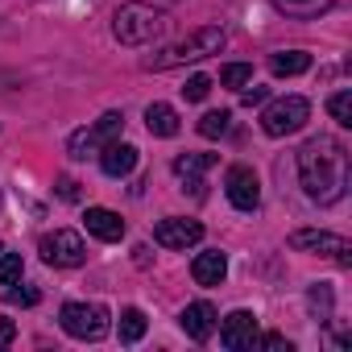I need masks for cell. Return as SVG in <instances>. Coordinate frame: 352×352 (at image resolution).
I'll list each match as a JSON object with an SVG mask.
<instances>
[{"mask_svg": "<svg viewBox=\"0 0 352 352\" xmlns=\"http://www.w3.org/2000/svg\"><path fill=\"white\" fill-rule=\"evenodd\" d=\"M298 183L311 204H340L348 191V149L336 137H311L298 149Z\"/></svg>", "mask_w": 352, "mask_h": 352, "instance_id": "1", "label": "cell"}, {"mask_svg": "<svg viewBox=\"0 0 352 352\" xmlns=\"http://www.w3.org/2000/svg\"><path fill=\"white\" fill-rule=\"evenodd\" d=\"M224 42H228V34H224L220 25H204V30H195V34H187V38H179V42L162 46L157 54H149L145 67H149V71H174V67L199 63V58H208V54H220Z\"/></svg>", "mask_w": 352, "mask_h": 352, "instance_id": "2", "label": "cell"}, {"mask_svg": "<svg viewBox=\"0 0 352 352\" xmlns=\"http://www.w3.org/2000/svg\"><path fill=\"white\" fill-rule=\"evenodd\" d=\"M166 25H170V17L162 9L145 5V0H124L112 17V34L120 46H149L166 34Z\"/></svg>", "mask_w": 352, "mask_h": 352, "instance_id": "3", "label": "cell"}, {"mask_svg": "<svg viewBox=\"0 0 352 352\" xmlns=\"http://www.w3.org/2000/svg\"><path fill=\"white\" fill-rule=\"evenodd\" d=\"M124 133V112H104L100 120H91L87 129H75L71 141H67V153L75 162H87V157H100V149L108 141H116Z\"/></svg>", "mask_w": 352, "mask_h": 352, "instance_id": "4", "label": "cell"}, {"mask_svg": "<svg viewBox=\"0 0 352 352\" xmlns=\"http://www.w3.org/2000/svg\"><path fill=\"white\" fill-rule=\"evenodd\" d=\"M58 323L71 340H104L112 327V315L104 302H63Z\"/></svg>", "mask_w": 352, "mask_h": 352, "instance_id": "5", "label": "cell"}, {"mask_svg": "<svg viewBox=\"0 0 352 352\" xmlns=\"http://www.w3.org/2000/svg\"><path fill=\"white\" fill-rule=\"evenodd\" d=\"M307 120H311V104H307L302 96H278V100H270L265 112H261V133H265V137H290V133H298Z\"/></svg>", "mask_w": 352, "mask_h": 352, "instance_id": "6", "label": "cell"}, {"mask_svg": "<svg viewBox=\"0 0 352 352\" xmlns=\"http://www.w3.org/2000/svg\"><path fill=\"white\" fill-rule=\"evenodd\" d=\"M38 253H42V261L54 265V270H79V265L87 261V245H83V236L71 232V228L46 232L42 245H38Z\"/></svg>", "mask_w": 352, "mask_h": 352, "instance_id": "7", "label": "cell"}, {"mask_svg": "<svg viewBox=\"0 0 352 352\" xmlns=\"http://www.w3.org/2000/svg\"><path fill=\"white\" fill-rule=\"evenodd\" d=\"M290 249L311 253V257H331L336 265H352V245L336 232H319V228H298L290 236Z\"/></svg>", "mask_w": 352, "mask_h": 352, "instance_id": "8", "label": "cell"}, {"mask_svg": "<svg viewBox=\"0 0 352 352\" xmlns=\"http://www.w3.org/2000/svg\"><path fill=\"white\" fill-rule=\"evenodd\" d=\"M224 195H228V204H232L236 212H257V204H261V183H257L253 166H228V174H224Z\"/></svg>", "mask_w": 352, "mask_h": 352, "instance_id": "9", "label": "cell"}, {"mask_svg": "<svg viewBox=\"0 0 352 352\" xmlns=\"http://www.w3.org/2000/svg\"><path fill=\"white\" fill-rule=\"evenodd\" d=\"M153 241L162 249H191V245L204 241V224L199 220H183V216H166V220H157Z\"/></svg>", "mask_w": 352, "mask_h": 352, "instance_id": "10", "label": "cell"}, {"mask_svg": "<svg viewBox=\"0 0 352 352\" xmlns=\"http://www.w3.org/2000/svg\"><path fill=\"white\" fill-rule=\"evenodd\" d=\"M216 327H220V344L228 352H241V348H253L257 344V315L253 311H232Z\"/></svg>", "mask_w": 352, "mask_h": 352, "instance_id": "11", "label": "cell"}, {"mask_svg": "<svg viewBox=\"0 0 352 352\" xmlns=\"http://www.w3.org/2000/svg\"><path fill=\"white\" fill-rule=\"evenodd\" d=\"M216 166V153H179L174 157V174L183 179V191H191L195 199H204V170Z\"/></svg>", "mask_w": 352, "mask_h": 352, "instance_id": "12", "label": "cell"}, {"mask_svg": "<svg viewBox=\"0 0 352 352\" xmlns=\"http://www.w3.org/2000/svg\"><path fill=\"white\" fill-rule=\"evenodd\" d=\"M179 323H183V331L191 336V340H212V331H216V323H220V315H216V307L208 302V298H199V302H187L183 307V315H179Z\"/></svg>", "mask_w": 352, "mask_h": 352, "instance_id": "13", "label": "cell"}, {"mask_svg": "<svg viewBox=\"0 0 352 352\" xmlns=\"http://www.w3.org/2000/svg\"><path fill=\"white\" fill-rule=\"evenodd\" d=\"M100 170L108 174V179H124V174H133L137 170V145H129V141H108L104 149H100Z\"/></svg>", "mask_w": 352, "mask_h": 352, "instance_id": "14", "label": "cell"}, {"mask_svg": "<svg viewBox=\"0 0 352 352\" xmlns=\"http://www.w3.org/2000/svg\"><path fill=\"white\" fill-rule=\"evenodd\" d=\"M83 224H87V232H91L96 241H104V245H116V241L124 236V220H120L112 208H87Z\"/></svg>", "mask_w": 352, "mask_h": 352, "instance_id": "15", "label": "cell"}, {"mask_svg": "<svg viewBox=\"0 0 352 352\" xmlns=\"http://www.w3.org/2000/svg\"><path fill=\"white\" fill-rule=\"evenodd\" d=\"M191 278H195L199 286H220V282L228 278V257H224L220 249L199 253V257L191 261Z\"/></svg>", "mask_w": 352, "mask_h": 352, "instance_id": "16", "label": "cell"}, {"mask_svg": "<svg viewBox=\"0 0 352 352\" xmlns=\"http://www.w3.org/2000/svg\"><path fill=\"white\" fill-rule=\"evenodd\" d=\"M270 5H274L278 13L294 17V21H319L323 13H331L336 0H270Z\"/></svg>", "mask_w": 352, "mask_h": 352, "instance_id": "17", "label": "cell"}, {"mask_svg": "<svg viewBox=\"0 0 352 352\" xmlns=\"http://www.w3.org/2000/svg\"><path fill=\"white\" fill-rule=\"evenodd\" d=\"M270 71L278 79H294V75L311 71V54L307 50H278V54H270Z\"/></svg>", "mask_w": 352, "mask_h": 352, "instance_id": "18", "label": "cell"}, {"mask_svg": "<svg viewBox=\"0 0 352 352\" xmlns=\"http://www.w3.org/2000/svg\"><path fill=\"white\" fill-rule=\"evenodd\" d=\"M145 129H149L153 137H174L183 124H179V112H174L170 104H149V108H145Z\"/></svg>", "mask_w": 352, "mask_h": 352, "instance_id": "19", "label": "cell"}, {"mask_svg": "<svg viewBox=\"0 0 352 352\" xmlns=\"http://www.w3.org/2000/svg\"><path fill=\"white\" fill-rule=\"evenodd\" d=\"M145 311L141 307H124L120 311V323H116V336H120V344H137L141 336H145Z\"/></svg>", "mask_w": 352, "mask_h": 352, "instance_id": "20", "label": "cell"}, {"mask_svg": "<svg viewBox=\"0 0 352 352\" xmlns=\"http://www.w3.org/2000/svg\"><path fill=\"white\" fill-rule=\"evenodd\" d=\"M331 298H336V294H331V286H327V282H315V286L307 290V307H311V315H315L319 323H327V319H331Z\"/></svg>", "mask_w": 352, "mask_h": 352, "instance_id": "21", "label": "cell"}, {"mask_svg": "<svg viewBox=\"0 0 352 352\" xmlns=\"http://www.w3.org/2000/svg\"><path fill=\"white\" fill-rule=\"evenodd\" d=\"M232 129V112H204L199 116V137H208V141H216V137H224Z\"/></svg>", "mask_w": 352, "mask_h": 352, "instance_id": "22", "label": "cell"}, {"mask_svg": "<svg viewBox=\"0 0 352 352\" xmlns=\"http://www.w3.org/2000/svg\"><path fill=\"white\" fill-rule=\"evenodd\" d=\"M327 112H331V120H336L340 129H352V91H348V87L336 91V96L327 100Z\"/></svg>", "mask_w": 352, "mask_h": 352, "instance_id": "23", "label": "cell"}, {"mask_svg": "<svg viewBox=\"0 0 352 352\" xmlns=\"http://www.w3.org/2000/svg\"><path fill=\"white\" fill-rule=\"evenodd\" d=\"M220 83L241 91V87L253 83V67H249V63H228V67H220Z\"/></svg>", "mask_w": 352, "mask_h": 352, "instance_id": "24", "label": "cell"}, {"mask_svg": "<svg viewBox=\"0 0 352 352\" xmlns=\"http://www.w3.org/2000/svg\"><path fill=\"white\" fill-rule=\"evenodd\" d=\"M21 274H25L21 253H0V286H17Z\"/></svg>", "mask_w": 352, "mask_h": 352, "instance_id": "25", "label": "cell"}, {"mask_svg": "<svg viewBox=\"0 0 352 352\" xmlns=\"http://www.w3.org/2000/svg\"><path fill=\"white\" fill-rule=\"evenodd\" d=\"M208 91H212V79H208V75H191V79H187V87H183V96H187L191 104L208 100Z\"/></svg>", "mask_w": 352, "mask_h": 352, "instance_id": "26", "label": "cell"}, {"mask_svg": "<svg viewBox=\"0 0 352 352\" xmlns=\"http://www.w3.org/2000/svg\"><path fill=\"white\" fill-rule=\"evenodd\" d=\"M253 348H270V352H290V340L286 336H278V331H270V336H257V344Z\"/></svg>", "mask_w": 352, "mask_h": 352, "instance_id": "27", "label": "cell"}, {"mask_svg": "<svg viewBox=\"0 0 352 352\" xmlns=\"http://www.w3.org/2000/svg\"><path fill=\"white\" fill-rule=\"evenodd\" d=\"M54 191H58V199H67V204H75V199H79V183L71 179V174H63V179L54 183Z\"/></svg>", "mask_w": 352, "mask_h": 352, "instance_id": "28", "label": "cell"}, {"mask_svg": "<svg viewBox=\"0 0 352 352\" xmlns=\"http://www.w3.org/2000/svg\"><path fill=\"white\" fill-rule=\"evenodd\" d=\"M42 294L34 290V286H25V290H9V302H17V307H34Z\"/></svg>", "mask_w": 352, "mask_h": 352, "instance_id": "29", "label": "cell"}, {"mask_svg": "<svg viewBox=\"0 0 352 352\" xmlns=\"http://www.w3.org/2000/svg\"><path fill=\"white\" fill-rule=\"evenodd\" d=\"M17 340V323L13 319H5V315H0V348H9Z\"/></svg>", "mask_w": 352, "mask_h": 352, "instance_id": "30", "label": "cell"}, {"mask_svg": "<svg viewBox=\"0 0 352 352\" xmlns=\"http://www.w3.org/2000/svg\"><path fill=\"white\" fill-rule=\"evenodd\" d=\"M241 100L253 108V104H261V100H265V87H241Z\"/></svg>", "mask_w": 352, "mask_h": 352, "instance_id": "31", "label": "cell"}, {"mask_svg": "<svg viewBox=\"0 0 352 352\" xmlns=\"http://www.w3.org/2000/svg\"><path fill=\"white\" fill-rule=\"evenodd\" d=\"M0 212H5V195H0Z\"/></svg>", "mask_w": 352, "mask_h": 352, "instance_id": "32", "label": "cell"}, {"mask_svg": "<svg viewBox=\"0 0 352 352\" xmlns=\"http://www.w3.org/2000/svg\"><path fill=\"white\" fill-rule=\"evenodd\" d=\"M0 253H5V245H0Z\"/></svg>", "mask_w": 352, "mask_h": 352, "instance_id": "33", "label": "cell"}]
</instances>
